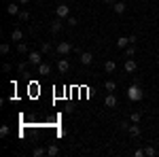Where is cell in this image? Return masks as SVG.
<instances>
[{"mask_svg":"<svg viewBox=\"0 0 159 157\" xmlns=\"http://www.w3.org/2000/svg\"><path fill=\"white\" fill-rule=\"evenodd\" d=\"M127 98H129L132 102H140V100L144 98V91H142V87H140L138 83L129 85V87H127Z\"/></svg>","mask_w":159,"mask_h":157,"instance_id":"cell-1","label":"cell"},{"mask_svg":"<svg viewBox=\"0 0 159 157\" xmlns=\"http://www.w3.org/2000/svg\"><path fill=\"white\" fill-rule=\"evenodd\" d=\"M55 51H57V55H64V58H66V55L72 51V45H70L68 40H60L57 47H55Z\"/></svg>","mask_w":159,"mask_h":157,"instance_id":"cell-2","label":"cell"},{"mask_svg":"<svg viewBox=\"0 0 159 157\" xmlns=\"http://www.w3.org/2000/svg\"><path fill=\"white\" fill-rule=\"evenodd\" d=\"M28 64H43V51H30V55H28Z\"/></svg>","mask_w":159,"mask_h":157,"instance_id":"cell-3","label":"cell"},{"mask_svg":"<svg viewBox=\"0 0 159 157\" xmlns=\"http://www.w3.org/2000/svg\"><path fill=\"white\" fill-rule=\"evenodd\" d=\"M55 15H57L60 19H68V17H70V9H68L66 4H60V7L55 9Z\"/></svg>","mask_w":159,"mask_h":157,"instance_id":"cell-4","label":"cell"},{"mask_svg":"<svg viewBox=\"0 0 159 157\" xmlns=\"http://www.w3.org/2000/svg\"><path fill=\"white\" fill-rule=\"evenodd\" d=\"M123 68H125V72H136V70H138V64H136L134 60H132V58H127V60H125V64H123Z\"/></svg>","mask_w":159,"mask_h":157,"instance_id":"cell-5","label":"cell"},{"mask_svg":"<svg viewBox=\"0 0 159 157\" xmlns=\"http://www.w3.org/2000/svg\"><path fill=\"white\" fill-rule=\"evenodd\" d=\"M61 28H64V19L57 17V19H53V21H51V32H53V34H60Z\"/></svg>","mask_w":159,"mask_h":157,"instance_id":"cell-6","label":"cell"},{"mask_svg":"<svg viewBox=\"0 0 159 157\" xmlns=\"http://www.w3.org/2000/svg\"><path fill=\"white\" fill-rule=\"evenodd\" d=\"M79 60H81V64H83V66H89V64L93 62V55H91L89 51H83V53L79 55Z\"/></svg>","mask_w":159,"mask_h":157,"instance_id":"cell-7","label":"cell"},{"mask_svg":"<svg viewBox=\"0 0 159 157\" xmlns=\"http://www.w3.org/2000/svg\"><path fill=\"white\" fill-rule=\"evenodd\" d=\"M57 70H60L61 74H66L70 70V62L66 60V58H64V60H57Z\"/></svg>","mask_w":159,"mask_h":157,"instance_id":"cell-8","label":"cell"},{"mask_svg":"<svg viewBox=\"0 0 159 157\" xmlns=\"http://www.w3.org/2000/svg\"><path fill=\"white\" fill-rule=\"evenodd\" d=\"M112 9H115V13H117V15H123V13H125V9H127V4H125L123 0H117V2L112 4Z\"/></svg>","mask_w":159,"mask_h":157,"instance_id":"cell-9","label":"cell"},{"mask_svg":"<svg viewBox=\"0 0 159 157\" xmlns=\"http://www.w3.org/2000/svg\"><path fill=\"white\" fill-rule=\"evenodd\" d=\"M104 104H106V109H115L117 106V96L115 94H108V96L104 98Z\"/></svg>","mask_w":159,"mask_h":157,"instance_id":"cell-10","label":"cell"},{"mask_svg":"<svg viewBox=\"0 0 159 157\" xmlns=\"http://www.w3.org/2000/svg\"><path fill=\"white\" fill-rule=\"evenodd\" d=\"M21 38H24V32H21L19 28H13V30H11V40H15V43H21Z\"/></svg>","mask_w":159,"mask_h":157,"instance_id":"cell-11","label":"cell"},{"mask_svg":"<svg viewBox=\"0 0 159 157\" xmlns=\"http://www.w3.org/2000/svg\"><path fill=\"white\" fill-rule=\"evenodd\" d=\"M127 132H129V136H132V138H138V136L142 134V130H140V125H138V123H132Z\"/></svg>","mask_w":159,"mask_h":157,"instance_id":"cell-12","label":"cell"},{"mask_svg":"<svg viewBox=\"0 0 159 157\" xmlns=\"http://www.w3.org/2000/svg\"><path fill=\"white\" fill-rule=\"evenodd\" d=\"M38 74H40V76L51 74V66H49V64H45V62H43V64H38Z\"/></svg>","mask_w":159,"mask_h":157,"instance_id":"cell-13","label":"cell"},{"mask_svg":"<svg viewBox=\"0 0 159 157\" xmlns=\"http://www.w3.org/2000/svg\"><path fill=\"white\" fill-rule=\"evenodd\" d=\"M127 45H132L129 36H119V38H117V47H119V49H125Z\"/></svg>","mask_w":159,"mask_h":157,"instance_id":"cell-14","label":"cell"},{"mask_svg":"<svg viewBox=\"0 0 159 157\" xmlns=\"http://www.w3.org/2000/svg\"><path fill=\"white\" fill-rule=\"evenodd\" d=\"M60 155V146L57 145H49L47 146V157H57Z\"/></svg>","mask_w":159,"mask_h":157,"instance_id":"cell-15","label":"cell"},{"mask_svg":"<svg viewBox=\"0 0 159 157\" xmlns=\"http://www.w3.org/2000/svg\"><path fill=\"white\" fill-rule=\"evenodd\" d=\"M104 70L108 74H112L115 70H117V64H115V60H108V62H104Z\"/></svg>","mask_w":159,"mask_h":157,"instance_id":"cell-16","label":"cell"},{"mask_svg":"<svg viewBox=\"0 0 159 157\" xmlns=\"http://www.w3.org/2000/svg\"><path fill=\"white\" fill-rule=\"evenodd\" d=\"M7 13H9V15H19V7H17L15 0H11V4L7 7Z\"/></svg>","mask_w":159,"mask_h":157,"instance_id":"cell-17","label":"cell"},{"mask_svg":"<svg viewBox=\"0 0 159 157\" xmlns=\"http://www.w3.org/2000/svg\"><path fill=\"white\" fill-rule=\"evenodd\" d=\"M104 87H106V91H108V94H115V91H117V83H115V81H106Z\"/></svg>","mask_w":159,"mask_h":157,"instance_id":"cell-18","label":"cell"},{"mask_svg":"<svg viewBox=\"0 0 159 157\" xmlns=\"http://www.w3.org/2000/svg\"><path fill=\"white\" fill-rule=\"evenodd\" d=\"M144 155L147 157H155V155H159V151H155L153 146L148 145V146H144Z\"/></svg>","mask_w":159,"mask_h":157,"instance_id":"cell-19","label":"cell"},{"mask_svg":"<svg viewBox=\"0 0 159 157\" xmlns=\"http://www.w3.org/2000/svg\"><path fill=\"white\" fill-rule=\"evenodd\" d=\"M136 55V47L134 45H127V47H125V58H134Z\"/></svg>","mask_w":159,"mask_h":157,"instance_id":"cell-20","label":"cell"},{"mask_svg":"<svg viewBox=\"0 0 159 157\" xmlns=\"http://www.w3.org/2000/svg\"><path fill=\"white\" fill-rule=\"evenodd\" d=\"M32 155H34V157H43V155H47V149H43V146H36V149L32 151Z\"/></svg>","mask_w":159,"mask_h":157,"instance_id":"cell-21","label":"cell"},{"mask_svg":"<svg viewBox=\"0 0 159 157\" xmlns=\"http://www.w3.org/2000/svg\"><path fill=\"white\" fill-rule=\"evenodd\" d=\"M140 119H142V113H138V110H136V113H132V117H129V121H132V123H140Z\"/></svg>","mask_w":159,"mask_h":157,"instance_id":"cell-22","label":"cell"},{"mask_svg":"<svg viewBox=\"0 0 159 157\" xmlns=\"http://www.w3.org/2000/svg\"><path fill=\"white\" fill-rule=\"evenodd\" d=\"M9 51H11V45H9V43H2V45H0V53H2V55H7Z\"/></svg>","mask_w":159,"mask_h":157,"instance_id":"cell-23","label":"cell"},{"mask_svg":"<svg viewBox=\"0 0 159 157\" xmlns=\"http://www.w3.org/2000/svg\"><path fill=\"white\" fill-rule=\"evenodd\" d=\"M51 49H53V47H51V43H49V40H47V43H43V45H40V51H43V53H49Z\"/></svg>","mask_w":159,"mask_h":157,"instance_id":"cell-24","label":"cell"},{"mask_svg":"<svg viewBox=\"0 0 159 157\" xmlns=\"http://www.w3.org/2000/svg\"><path fill=\"white\" fill-rule=\"evenodd\" d=\"M17 53H21V55L28 53V45H25V43H19V45H17Z\"/></svg>","mask_w":159,"mask_h":157,"instance_id":"cell-25","label":"cell"},{"mask_svg":"<svg viewBox=\"0 0 159 157\" xmlns=\"http://www.w3.org/2000/svg\"><path fill=\"white\" fill-rule=\"evenodd\" d=\"M19 19L21 21H28L30 19V11H19Z\"/></svg>","mask_w":159,"mask_h":157,"instance_id":"cell-26","label":"cell"},{"mask_svg":"<svg viewBox=\"0 0 159 157\" xmlns=\"http://www.w3.org/2000/svg\"><path fill=\"white\" fill-rule=\"evenodd\" d=\"M9 132H11V130H9V125H2V127H0V136H2V138H7Z\"/></svg>","mask_w":159,"mask_h":157,"instance_id":"cell-27","label":"cell"},{"mask_svg":"<svg viewBox=\"0 0 159 157\" xmlns=\"http://www.w3.org/2000/svg\"><path fill=\"white\" fill-rule=\"evenodd\" d=\"M66 24H68V25H72V28H74V25L79 24V21H76V17H68V19H66Z\"/></svg>","mask_w":159,"mask_h":157,"instance_id":"cell-28","label":"cell"},{"mask_svg":"<svg viewBox=\"0 0 159 157\" xmlns=\"http://www.w3.org/2000/svg\"><path fill=\"white\" fill-rule=\"evenodd\" d=\"M134 155H136V157H142V155H144V149H136Z\"/></svg>","mask_w":159,"mask_h":157,"instance_id":"cell-29","label":"cell"},{"mask_svg":"<svg viewBox=\"0 0 159 157\" xmlns=\"http://www.w3.org/2000/svg\"><path fill=\"white\" fill-rule=\"evenodd\" d=\"M11 68H13L11 64H4V66H2V70H4V72H11Z\"/></svg>","mask_w":159,"mask_h":157,"instance_id":"cell-30","label":"cell"},{"mask_svg":"<svg viewBox=\"0 0 159 157\" xmlns=\"http://www.w3.org/2000/svg\"><path fill=\"white\" fill-rule=\"evenodd\" d=\"M102 2H104V4H108V7H112V4H115L117 0H102Z\"/></svg>","mask_w":159,"mask_h":157,"instance_id":"cell-31","label":"cell"},{"mask_svg":"<svg viewBox=\"0 0 159 157\" xmlns=\"http://www.w3.org/2000/svg\"><path fill=\"white\" fill-rule=\"evenodd\" d=\"M17 2H19V4H28L30 0H17Z\"/></svg>","mask_w":159,"mask_h":157,"instance_id":"cell-32","label":"cell"}]
</instances>
